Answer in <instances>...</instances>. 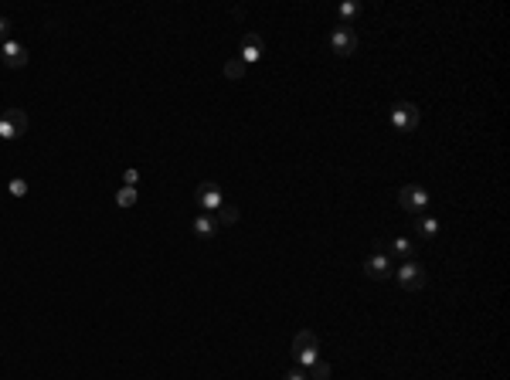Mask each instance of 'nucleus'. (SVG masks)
<instances>
[{"label":"nucleus","instance_id":"obj_12","mask_svg":"<svg viewBox=\"0 0 510 380\" xmlns=\"http://www.w3.org/2000/svg\"><path fill=\"white\" fill-rule=\"evenodd\" d=\"M415 231H418V238H422V241H429V238H435V234H439V221H435V217H429V214H418V217H415Z\"/></svg>","mask_w":510,"mask_h":380},{"label":"nucleus","instance_id":"obj_14","mask_svg":"<svg viewBox=\"0 0 510 380\" xmlns=\"http://www.w3.org/2000/svg\"><path fill=\"white\" fill-rule=\"evenodd\" d=\"M136 200H140V190L136 187H126V184H123V187L116 190V204H119V207H133Z\"/></svg>","mask_w":510,"mask_h":380},{"label":"nucleus","instance_id":"obj_20","mask_svg":"<svg viewBox=\"0 0 510 380\" xmlns=\"http://www.w3.org/2000/svg\"><path fill=\"white\" fill-rule=\"evenodd\" d=\"M123 180H126V187H136V184H140V174H136V170H126Z\"/></svg>","mask_w":510,"mask_h":380},{"label":"nucleus","instance_id":"obj_2","mask_svg":"<svg viewBox=\"0 0 510 380\" xmlns=\"http://www.w3.org/2000/svg\"><path fill=\"white\" fill-rule=\"evenodd\" d=\"M27 133V112L10 105L0 112V139H21Z\"/></svg>","mask_w":510,"mask_h":380},{"label":"nucleus","instance_id":"obj_19","mask_svg":"<svg viewBox=\"0 0 510 380\" xmlns=\"http://www.w3.org/2000/svg\"><path fill=\"white\" fill-rule=\"evenodd\" d=\"M225 75H228V79H242V75H245V65L235 58V62H228V65H225Z\"/></svg>","mask_w":510,"mask_h":380},{"label":"nucleus","instance_id":"obj_4","mask_svg":"<svg viewBox=\"0 0 510 380\" xmlns=\"http://www.w3.org/2000/svg\"><path fill=\"white\" fill-rule=\"evenodd\" d=\"M418 119H422V112H418L415 102H395V105H392V126H395L398 133H411V129L418 126Z\"/></svg>","mask_w":510,"mask_h":380},{"label":"nucleus","instance_id":"obj_1","mask_svg":"<svg viewBox=\"0 0 510 380\" xmlns=\"http://www.w3.org/2000/svg\"><path fill=\"white\" fill-rule=\"evenodd\" d=\"M293 360H296L303 370L313 360H320V340H316L313 329H300V333L293 336Z\"/></svg>","mask_w":510,"mask_h":380},{"label":"nucleus","instance_id":"obj_9","mask_svg":"<svg viewBox=\"0 0 510 380\" xmlns=\"http://www.w3.org/2000/svg\"><path fill=\"white\" fill-rule=\"evenodd\" d=\"M0 62L7 68H24L27 65V48L21 41H0Z\"/></svg>","mask_w":510,"mask_h":380},{"label":"nucleus","instance_id":"obj_22","mask_svg":"<svg viewBox=\"0 0 510 380\" xmlns=\"http://www.w3.org/2000/svg\"><path fill=\"white\" fill-rule=\"evenodd\" d=\"M7 31H10V21H7V17H0V38H3Z\"/></svg>","mask_w":510,"mask_h":380},{"label":"nucleus","instance_id":"obj_7","mask_svg":"<svg viewBox=\"0 0 510 380\" xmlns=\"http://www.w3.org/2000/svg\"><path fill=\"white\" fill-rule=\"evenodd\" d=\"M225 204V193L218 184H211V180H204L201 187H198V211L204 214H218V207Z\"/></svg>","mask_w":510,"mask_h":380},{"label":"nucleus","instance_id":"obj_10","mask_svg":"<svg viewBox=\"0 0 510 380\" xmlns=\"http://www.w3.org/2000/svg\"><path fill=\"white\" fill-rule=\"evenodd\" d=\"M392 272H395V269H392V262H388V255H385V252H374V255L364 262V275H368V279H374V282H378V279H388Z\"/></svg>","mask_w":510,"mask_h":380},{"label":"nucleus","instance_id":"obj_18","mask_svg":"<svg viewBox=\"0 0 510 380\" xmlns=\"http://www.w3.org/2000/svg\"><path fill=\"white\" fill-rule=\"evenodd\" d=\"M7 190H10V197H24V193H27V180H24V177H14V180L7 184Z\"/></svg>","mask_w":510,"mask_h":380},{"label":"nucleus","instance_id":"obj_15","mask_svg":"<svg viewBox=\"0 0 510 380\" xmlns=\"http://www.w3.org/2000/svg\"><path fill=\"white\" fill-rule=\"evenodd\" d=\"M306 377L309 380H330V364H327V360H313V364L306 367Z\"/></svg>","mask_w":510,"mask_h":380},{"label":"nucleus","instance_id":"obj_16","mask_svg":"<svg viewBox=\"0 0 510 380\" xmlns=\"http://www.w3.org/2000/svg\"><path fill=\"white\" fill-rule=\"evenodd\" d=\"M392 252H395L402 262H411V255H415V245H411L408 238H395V241H392Z\"/></svg>","mask_w":510,"mask_h":380},{"label":"nucleus","instance_id":"obj_3","mask_svg":"<svg viewBox=\"0 0 510 380\" xmlns=\"http://www.w3.org/2000/svg\"><path fill=\"white\" fill-rule=\"evenodd\" d=\"M398 204L405 207L408 214H425L429 211V190L425 187H418V184H405V187L398 190Z\"/></svg>","mask_w":510,"mask_h":380},{"label":"nucleus","instance_id":"obj_5","mask_svg":"<svg viewBox=\"0 0 510 380\" xmlns=\"http://www.w3.org/2000/svg\"><path fill=\"white\" fill-rule=\"evenodd\" d=\"M330 48H333V55H340V58L354 55V48H357L354 27H350V24H337V27L330 31Z\"/></svg>","mask_w":510,"mask_h":380},{"label":"nucleus","instance_id":"obj_21","mask_svg":"<svg viewBox=\"0 0 510 380\" xmlns=\"http://www.w3.org/2000/svg\"><path fill=\"white\" fill-rule=\"evenodd\" d=\"M286 380H309V377H306L303 367H296V370H290V374H286Z\"/></svg>","mask_w":510,"mask_h":380},{"label":"nucleus","instance_id":"obj_13","mask_svg":"<svg viewBox=\"0 0 510 380\" xmlns=\"http://www.w3.org/2000/svg\"><path fill=\"white\" fill-rule=\"evenodd\" d=\"M214 221H218V224H225V228L238 224V207H231V204H221V207H218V214H214Z\"/></svg>","mask_w":510,"mask_h":380},{"label":"nucleus","instance_id":"obj_17","mask_svg":"<svg viewBox=\"0 0 510 380\" xmlns=\"http://www.w3.org/2000/svg\"><path fill=\"white\" fill-rule=\"evenodd\" d=\"M361 14V3L357 0H347V3H340V17H344V24L350 21V17H357Z\"/></svg>","mask_w":510,"mask_h":380},{"label":"nucleus","instance_id":"obj_11","mask_svg":"<svg viewBox=\"0 0 510 380\" xmlns=\"http://www.w3.org/2000/svg\"><path fill=\"white\" fill-rule=\"evenodd\" d=\"M191 231H194L201 241L214 238V231H218V221H214V214H204V211H198V214L191 217Z\"/></svg>","mask_w":510,"mask_h":380},{"label":"nucleus","instance_id":"obj_6","mask_svg":"<svg viewBox=\"0 0 510 380\" xmlns=\"http://www.w3.org/2000/svg\"><path fill=\"white\" fill-rule=\"evenodd\" d=\"M392 275L402 282V288H411V292H418V288L425 285V269H422L418 262H402Z\"/></svg>","mask_w":510,"mask_h":380},{"label":"nucleus","instance_id":"obj_8","mask_svg":"<svg viewBox=\"0 0 510 380\" xmlns=\"http://www.w3.org/2000/svg\"><path fill=\"white\" fill-rule=\"evenodd\" d=\"M262 55H266V41H262L259 34H245V38H242V55H238V62L248 68V65L262 62Z\"/></svg>","mask_w":510,"mask_h":380}]
</instances>
